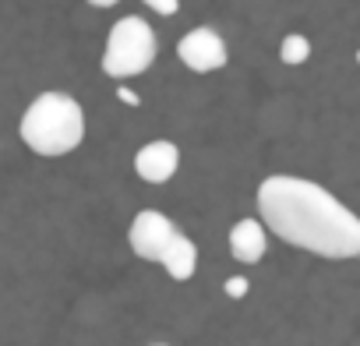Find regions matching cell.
Returning <instances> with one entry per match:
<instances>
[{"label":"cell","mask_w":360,"mask_h":346,"mask_svg":"<svg viewBox=\"0 0 360 346\" xmlns=\"http://www.w3.org/2000/svg\"><path fill=\"white\" fill-rule=\"evenodd\" d=\"M258 212L262 226L300 251L335 262L360 255V219L314 181L286 177V173L262 181Z\"/></svg>","instance_id":"cell-1"},{"label":"cell","mask_w":360,"mask_h":346,"mask_svg":"<svg viewBox=\"0 0 360 346\" xmlns=\"http://www.w3.org/2000/svg\"><path fill=\"white\" fill-rule=\"evenodd\" d=\"M18 134L36 155H68L85 141V113L68 92H43L22 113Z\"/></svg>","instance_id":"cell-2"},{"label":"cell","mask_w":360,"mask_h":346,"mask_svg":"<svg viewBox=\"0 0 360 346\" xmlns=\"http://www.w3.org/2000/svg\"><path fill=\"white\" fill-rule=\"evenodd\" d=\"M155 60V32L145 18L127 15L120 18L110 36H106V53H103V71L117 82L134 78L141 71H148Z\"/></svg>","instance_id":"cell-3"},{"label":"cell","mask_w":360,"mask_h":346,"mask_svg":"<svg viewBox=\"0 0 360 346\" xmlns=\"http://www.w3.org/2000/svg\"><path fill=\"white\" fill-rule=\"evenodd\" d=\"M176 57H180V64L191 68L195 75L219 71V68H226V60H230L223 36H219L216 29H209V25H198V29H191L184 39H180V43H176Z\"/></svg>","instance_id":"cell-4"},{"label":"cell","mask_w":360,"mask_h":346,"mask_svg":"<svg viewBox=\"0 0 360 346\" xmlns=\"http://www.w3.org/2000/svg\"><path fill=\"white\" fill-rule=\"evenodd\" d=\"M173 233H176V226H173L169 216H162V212H155V209H145V212H138V216L131 219L127 244H131V251H134L138 258H145V262H162V251L169 248Z\"/></svg>","instance_id":"cell-5"},{"label":"cell","mask_w":360,"mask_h":346,"mask_svg":"<svg viewBox=\"0 0 360 346\" xmlns=\"http://www.w3.org/2000/svg\"><path fill=\"white\" fill-rule=\"evenodd\" d=\"M180 166V148L173 141H148L138 148L134 155V169L138 177L148 181V184H166Z\"/></svg>","instance_id":"cell-6"},{"label":"cell","mask_w":360,"mask_h":346,"mask_svg":"<svg viewBox=\"0 0 360 346\" xmlns=\"http://www.w3.org/2000/svg\"><path fill=\"white\" fill-rule=\"evenodd\" d=\"M265 248H269V237H265V226L258 219H240L233 223L230 230V251L237 262L244 265H258L265 258Z\"/></svg>","instance_id":"cell-7"},{"label":"cell","mask_w":360,"mask_h":346,"mask_svg":"<svg viewBox=\"0 0 360 346\" xmlns=\"http://www.w3.org/2000/svg\"><path fill=\"white\" fill-rule=\"evenodd\" d=\"M159 265L169 272V279L188 283V279L195 276V269H198V248H195V241L176 230L173 241H169V248L162 251V262H159Z\"/></svg>","instance_id":"cell-8"},{"label":"cell","mask_w":360,"mask_h":346,"mask_svg":"<svg viewBox=\"0 0 360 346\" xmlns=\"http://www.w3.org/2000/svg\"><path fill=\"white\" fill-rule=\"evenodd\" d=\"M279 57H283V64H304V60L311 57V43H307L300 32H290V36L279 43Z\"/></svg>","instance_id":"cell-9"},{"label":"cell","mask_w":360,"mask_h":346,"mask_svg":"<svg viewBox=\"0 0 360 346\" xmlns=\"http://www.w3.org/2000/svg\"><path fill=\"white\" fill-rule=\"evenodd\" d=\"M223 290H226L230 300H240V297H248V279H244V276H230Z\"/></svg>","instance_id":"cell-10"},{"label":"cell","mask_w":360,"mask_h":346,"mask_svg":"<svg viewBox=\"0 0 360 346\" xmlns=\"http://www.w3.org/2000/svg\"><path fill=\"white\" fill-rule=\"evenodd\" d=\"M145 4H148L152 11H159V15H166V18L180 11V0H145Z\"/></svg>","instance_id":"cell-11"},{"label":"cell","mask_w":360,"mask_h":346,"mask_svg":"<svg viewBox=\"0 0 360 346\" xmlns=\"http://www.w3.org/2000/svg\"><path fill=\"white\" fill-rule=\"evenodd\" d=\"M89 4H92V8H117L120 0H89Z\"/></svg>","instance_id":"cell-12"},{"label":"cell","mask_w":360,"mask_h":346,"mask_svg":"<svg viewBox=\"0 0 360 346\" xmlns=\"http://www.w3.org/2000/svg\"><path fill=\"white\" fill-rule=\"evenodd\" d=\"M120 99H124V103H134V106H138V96H134L131 89H120Z\"/></svg>","instance_id":"cell-13"}]
</instances>
